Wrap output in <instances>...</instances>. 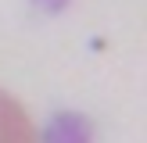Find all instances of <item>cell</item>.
Here are the masks:
<instances>
[{"instance_id":"obj_1","label":"cell","mask_w":147,"mask_h":143,"mask_svg":"<svg viewBox=\"0 0 147 143\" xmlns=\"http://www.w3.org/2000/svg\"><path fill=\"white\" fill-rule=\"evenodd\" d=\"M0 143H36L32 118L25 114V107L0 90Z\"/></svg>"}]
</instances>
